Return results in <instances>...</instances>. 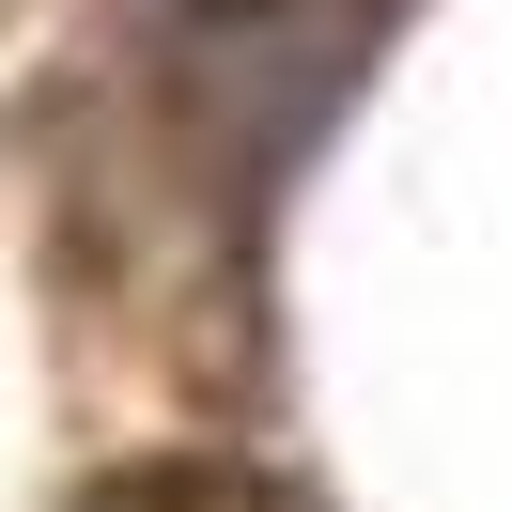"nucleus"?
Here are the masks:
<instances>
[{
  "label": "nucleus",
  "instance_id": "f257e3e1",
  "mask_svg": "<svg viewBox=\"0 0 512 512\" xmlns=\"http://www.w3.org/2000/svg\"><path fill=\"white\" fill-rule=\"evenodd\" d=\"M109 512H171V497L140 481V497H109ZM187 512H280V497H249V481H187Z\"/></svg>",
  "mask_w": 512,
  "mask_h": 512
}]
</instances>
